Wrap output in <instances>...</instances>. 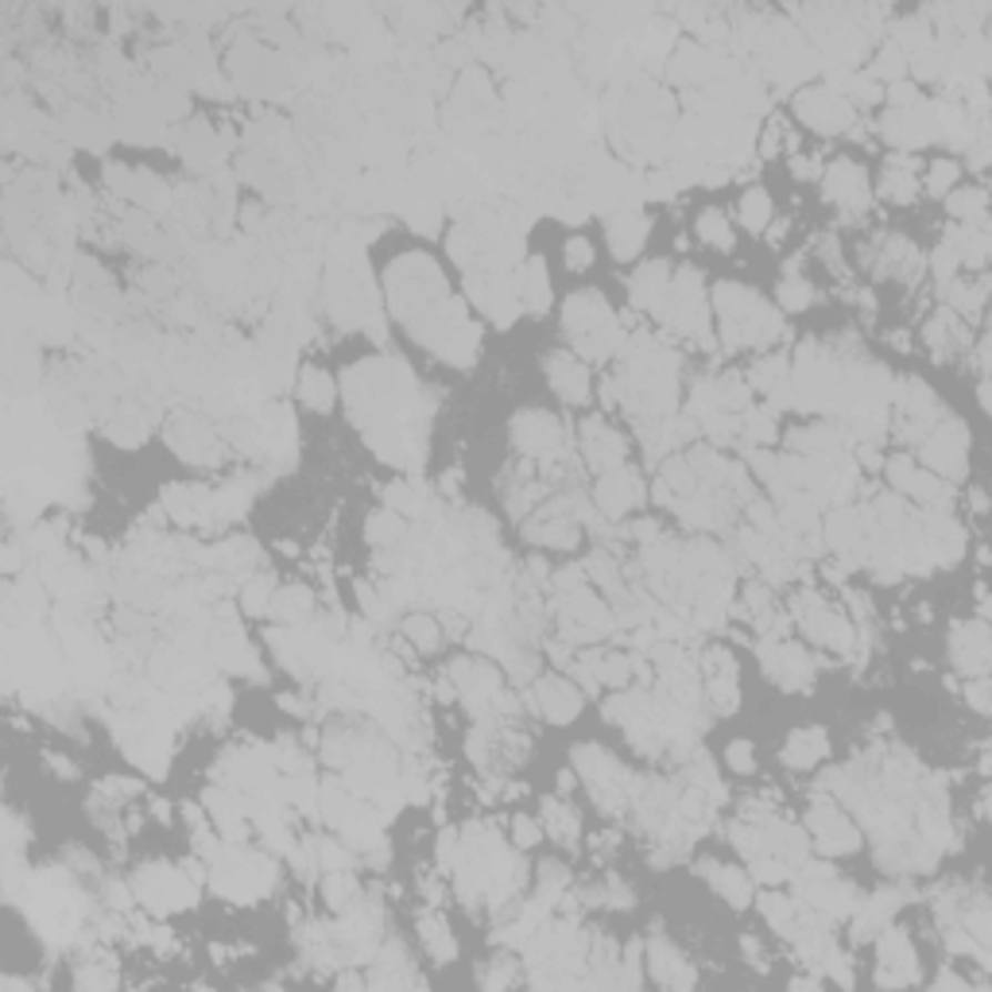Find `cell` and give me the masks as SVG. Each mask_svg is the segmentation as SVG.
I'll use <instances>...</instances> for the list:
<instances>
[{"label": "cell", "mask_w": 992, "mask_h": 992, "mask_svg": "<svg viewBox=\"0 0 992 992\" xmlns=\"http://www.w3.org/2000/svg\"><path fill=\"white\" fill-rule=\"evenodd\" d=\"M713 311H718L721 322V342L729 350H741V345H768L779 337V314L771 311L768 298H760L752 287H741V283H718L710 295Z\"/></svg>", "instance_id": "obj_1"}, {"label": "cell", "mask_w": 992, "mask_h": 992, "mask_svg": "<svg viewBox=\"0 0 992 992\" xmlns=\"http://www.w3.org/2000/svg\"><path fill=\"white\" fill-rule=\"evenodd\" d=\"M563 326H566V337L574 342V350L589 361L613 357V353L620 350V342H625L620 318L613 314V306L605 303L597 291H578V295L566 298Z\"/></svg>", "instance_id": "obj_2"}, {"label": "cell", "mask_w": 992, "mask_h": 992, "mask_svg": "<svg viewBox=\"0 0 992 992\" xmlns=\"http://www.w3.org/2000/svg\"><path fill=\"white\" fill-rule=\"evenodd\" d=\"M438 298H446L443 287V272H438L435 260H427L423 252H412V256L396 260L388 272V306L396 318L412 322L419 318L427 306H435Z\"/></svg>", "instance_id": "obj_3"}, {"label": "cell", "mask_w": 992, "mask_h": 992, "mask_svg": "<svg viewBox=\"0 0 992 992\" xmlns=\"http://www.w3.org/2000/svg\"><path fill=\"white\" fill-rule=\"evenodd\" d=\"M132 892H136V900H144L155 911H175L194 903V884L175 864H144L132 877Z\"/></svg>", "instance_id": "obj_4"}, {"label": "cell", "mask_w": 992, "mask_h": 992, "mask_svg": "<svg viewBox=\"0 0 992 992\" xmlns=\"http://www.w3.org/2000/svg\"><path fill=\"white\" fill-rule=\"evenodd\" d=\"M794 113H799V121L814 132H846L849 124L857 121V109L849 105L841 93H833L830 85L799 90V98H794Z\"/></svg>", "instance_id": "obj_5"}, {"label": "cell", "mask_w": 992, "mask_h": 992, "mask_svg": "<svg viewBox=\"0 0 992 992\" xmlns=\"http://www.w3.org/2000/svg\"><path fill=\"white\" fill-rule=\"evenodd\" d=\"M927 435L931 438H923V462H927L923 469L939 474L942 482H947V477H962L965 474V446H970V438H965V423L942 419V423H934Z\"/></svg>", "instance_id": "obj_6"}, {"label": "cell", "mask_w": 992, "mask_h": 992, "mask_svg": "<svg viewBox=\"0 0 992 992\" xmlns=\"http://www.w3.org/2000/svg\"><path fill=\"white\" fill-rule=\"evenodd\" d=\"M807 830H810V838L818 841L822 853L846 857V853H857V849H861V833H857V826L849 822V818L838 810V802H830V799H818L814 807L807 810Z\"/></svg>", "instance_id": "obj_7"}, {"label": "cell", "mask_w": 992, "mask_h": 992, "mask_svg": "<svg viewBox=\"0 0 992 992\" xmlns=\"http://www.w3.org/2000/svg\"><path fill=\"white\" fill-rule=\"evenodd\" d=\"M168 443L175 446L179 458L194 462V466H214V462H222V443H217L214 427L202 415L179 412L168 427Z\"/></svg>", "instance_id": "obj_8"}, {"label": "cell", "mask_w": 992, "mask_h": 992, "mask_svg": "<svg viewBox=\"0 0 992 992\" xmlns=\"http://www.w3.org/2000/svg\"><path fill=\"white\" fill-rule=\"evenodd\" d=\"M888 482H892V489L900 496H911V500H919V504H931V508H950V485L942 482L939 474H931V469L915 466L908 454L888 458Z\"/></svg>", "instance_id": "obj_9"}, {"label": "cell", "mask_w": 992, "mask_h": 992, "mask_svg": "<svg viewBox=\"0 0 992 992\" xmlns=\"http://www.w3.org/2000/svg\"><path fill=\"white\" fill-rule=\"evenodd\" d=\"M822 194H826V202H833V206L846 210V214H864V210H869V199H872L869 175H864L853 160H838L826 168Z\"/></svg>", "instance_id": "obj_10"}, {"label": "cell", "mask_w": 992, "mask_h": 992, "mask_svg": "<svg viewBox=\"0 0 992 992\" xmlns=\"http://www.w3.org/2000/svg\"><path fill=\"white\" fill-rule=\"evenodd\" d=\"M760 664H763V671H768V679H776L783 690H807L810 679H814V664H810L807 651L794 648V644L763 640Z\"/></svg>", "instance_id": "obj_11"}, {"label": "cell", "mask_w": 992, "mask_h": 992, "mask_svg": "<svg viewBox=\"0 0 992 992\" xmlns=\"http://www.w3.org/2000/svg\"><path fill=\"white\" fill-rule=\"evenodd\" d=\"M640 500H644V482L628 466L605 469L601 482H597V489H594V504H597V512H601L605 519L628 516V512H632Z\"/></svg>", "instance_id": "obj_12"}, {"label": "cell", "mask_w": 992, "mask_h": 992, "mask_svg": "<svg viewBox=\"0 0 992 992\" xmlns=\"http://www.w3.org/2000/svg\"><path fill=\"white\" fill-rule=\"evenodd\" d=\"M877 958H880V985H911L919 978V965H915V947L903 931L895 927H884L877 934Z\"/></svg>", "instance_id": "obj_13"}, {"label": "cell", "mask_w": 992, "mask_h": 992, "mask_svg": "<svg viewBox=\"0 0 992 992\" xmlns=\"http://www.w3.org/2000/svg\"><path fill=\"white\" fill-rule=\"evenodd\" d=\"M516 446L527 458H558L563 454V427L547 412H519L512 423Z\"/></svg>", "instance_id": "obj_14"}, {"label": "cell", "mask_w": 992, "mask_h": 992, "mask_svg": "<svg viewBox=\"0 0 992 992\" xmlns=\"http://www.w3.org/2000/svg\"><path fill=\"white\" fill-rule=\"evenodd\" d=\"M581 454H586V466L589 469L605 474V469L625 466V438H620L605 419L589 415V419L581 423Z\"/></svg>", "instance_id": "obj_15"}, {"label": "cell", "mask_w": 992, "mask_h": 992, "mask_svg": "<svg viewBox=\"0 0 992 992\" xmlns=\"http://www.w3.org/2000/svg\"><path fill=\"white\" fill-rule=\"evenodd\" d=\"M527 698H532V706L543 718L558 721V726H566V721H574L581 713V690L570 687L566 679H535Z\"/></svg>", "instance_id": "obj_16"}, {"label": "cell", "mask_w": 992, "mask_h": 992, "mask_svg": "<svg viewBox=\"0 0 992 992\" xmlns=\"http://www.w3.org/2000/svg\"><path fill=\"white\" fill-rule=\"evenodd\" d=\"M547 381L566 404H586L589 399V368L574 353H550L547 357Z\"/></svg>", "instance_id": "obj_17"}, {"label": "cell", "mask_w": 992, "mask_h": 992, "mask_svg": "<svg viewBox=\"0 0 992 992\" xmlns=\"http://www.w3.org/2000/svg\"><path fill=\"white\" fill-rule=\"evenodd\" d=\"M950 648H954V664L962 667L965 675H985L989 667V628L985 620H962L950 636Z\"/></svg>", "instance_id": "obj_18"}, {"label": "cell", "mask_w": 992, "mask_h": 992, "mask_svg": "<svg viewBox=\"0 0 992 992\" xmlns=\"http://www.w3.org/2000/svg\"><path fill=\"white\" fill-rule=\"evenodd\" d=\"M648 973H651V981H659V985H667V989H690L698 981L695 970H690V962L667 939L648 942Z\"/></svg>", "instance_id": "obj_19"}, {"label": "cell", "mask_w": 992, "mask_h": 992, "mask_svg": "<svg viewBox=\"0 0 992 992\" xmlns=\"http://www.w3.org/2000/svg\"><path fill=\"white\" fill-rule=\"evenodd\" d=\"M671 267L664 264V260H651V264H644L640 272L628 280V295H632V306H640V311L648 314H659L667 303V291H671Z\"/></svg>", "instance_id": "obj_20"}, {"label": "cell", "mask_w": 992, "mask_h": 992, "mask_svg": "<svg viewBox=\"0 0 992 992\" xmlns=\"http://www.w3.org/2000/svg\"><path fill=\"white\" fill-rule=\"evenodd\" d=\"M524 539L539 543V547H550V550H570L574 543H578V519H574L570 512L547 508V516L532 519V524L524 527Z\"/></svg>", "instance_id": "obj_21"}, {"label": "cell", "mask_w": 992, "mask_h": 992, "mask_svg": "<svg viewBox=\"0 0 992 992\" xmlns=\"http://www.w3.org/2000/svg\"><path fill=\"white\" fill-rule=\"evenodd\" d=\"M605 233H609L613 256L632 260V256H640L644 241H648V233H651V222L644 214H636V210H620V214L609 217V230Z\"/></svg>", "instance_id": "obj_22"}, {"label": "cell", "mask_w": 992, "mask_h": 992, "mask_svg": "<svg viewBox=\"0 0 992 992\" xmlns=\"http://www.w3.org/2000/svg\"><path fill=\"white\" fill-rule=\"evenodd\" d=\"M880 199L892 202V206H911L919 199V179H915V163L908 155H892L884 163V175H880Z\"/></svg>", "instance_id": "obj_23"}, {"label": "cell", "mask_w": 992, "mask_h": 992, "mask_svg": "<svg viewBox=\"0 0 992 992\" xmlns=\"http://www.w3.org/2000/svg\"><path fill=\"white\" fill-rule=\"evenodd\" d=\"M698 872H702V877L713 884V892H718L721 900L733 903V908H748V903H752V877H748L745 869H733V864H721V861H702Z\"/></svg>", "instance_id": "obj_24"}, {"label": "cell", "mask_w": 992, "mask_h": 992, "mask_svg": "<svg viewBox=\"0 0 992 992\" xmlns=\"http://www.w3.org/2000/svg\"><path fill=\"white\" fill-rule=\"evenodd\" d=\"M516 287H519V306H524L527 314H535V318H539V314H547V306H550V280H547V264H543L539 256H532L524 267H519Z\"/></svg>", "instance_id": "obj_25"}, {"label": "cell", "mask_w": 992, "mask_h": 992, "mask_svg": "<svg viewBox=\"0 0 992 992\" xmlns=\"http://www.w3.org/2000/svg\"><path fill=\"white\" fill-rule=\"evenodd\" d=\"M826 752H830V737H826V729H794L783 745V763L794 771H807V768H814Z\"/></svg>", "instance_id": "obj_26"}, {"label": "cell", "mask_w": 992, "mask_h": 992, "mask_svg": "<svg viewBox=\"0 0 992 992\" xmlns=\"http://www.w3.org/2000/svg\"><path fill=\"white\" fill-rule=\"evenodd\" d=\"M314 613V594L306 586H287V589H275L272 597V613L267 617H275L280 625H303V620H311Z\"/></svg>", "instance_id": "obj_27"}, {"label": "cell", "mask_w": 992, "mask_h": 992, "mask_svg": "<svg viewBox=\"0 0 992 992\" xmlns=\"http://www.w3.org/2000/svg\"><path fill=\"white\" fill-rule=\"evenodd\" d=\"M298 399H303L306 407H314V412H330L337 399L334 376L322 373V368H303V373H298Z\"/></svg>", "instance_id": "obj_28"}, {"label": "cell", "mask_w": 992, "mask_h": 992, "mask_svg": "<svg viewBox=\"0 0 992 992\" xmlns=\"http://www.w3.org/2000/svg\"><path fill=\"white\" fill-rule=\"evenodd\" d=\"M985 202H989L985 186H958V191L950 194V214H954L962 225H970V230H989Z\"/></svg>", "instance_id": "obj_29"}, {"label": "cell", "mask_w": 992, "mask_h": 992, "mask_svg": "<svg viewBox=\"0 0 992 992\" xmlns=\"http://www.w3.org/2000/svg\"><path fill=\"white\" fill-rule=\"evenodd\" d=\"M760 911L783 939H794V934H799V903H794L791 895H779V892L760 895Z\"/></svg>", "instance_id": "obj_30"}, {"label": "cell", "mask_w": 992, "mask_h": 992, "mask_svg": "<svg viewBox=\"0 0 992 992\" xmlns=\"http://www.w3.org/2000/svg\"><path fill=\"white\" fill-rule=\"evenodd\" d=\"M903 70H908V54L900 51V47L892 43V39H888V43H880L877 47V54H872V62H869V70H864V74L872 78V82H900L903 78Z\"/></svg>", "instance_id": "obj_31"}, {"label": "cell", "mask_w": 992, "mask_h": 992, "mask_svg": "<svg viewBox=\"0 0 992 992\" xmlns=\"http://www.w3.org/2000/svg\"><path fill=\"white\" fill-rule=\"evenodd\" d=\"M404 640L412 644L415 651H423V656H435L438 644H443V628H438V620L427 617V613H412V617L404 620Z\"/></svg>", "instance_id": "obj_32"}, {"label": "cell", "mask_w": 992, "mask_h": 992, "mask_svg": "<svg viewBox=\"0 0 992 992\" xmlns=\"http://www.w3.org/2000/svg\"><path fill=\"white\" fill-rule=\"evenodd\" d=\"M737 431L745 435L748 446L776 443V407H748L745 419L737 423Z\"/></svg>", "instance_id": "obj_33"}, {"label": "cell", "mask_w": 992, "mask_h": 992, "mask_svg": "<svg viewBox=\"0 0 992 992\" xmlns=\"http://www.w3.org/2000/svg\"><path fill=\"white\" fill-rule=\"evenodd\" d=\"M771 214H776V210H771V199H768V191H763V186H748V191L741 194V225L748 233H763L768 230V222H771Z\"/></svg>", "instance_id": "obj_34"}, {"label": "cell", "mask_w": 992, "mask_h": 992, "mask_svg": "<svg viewBox=\"0 0 992 992\" xmlns=\"http://www.w3.org/2000/svg\"><path fill=\"white\" fill-rule=\"evenodd\" d=\"M272 597H275V586L267 574H249L245 586H241V609L249 613V617H267L272 613Z\"/></svg>", "instance_id": "obj_35"}, {"label": "cell", "mask_w": 992, "mask_h": 992, "mask_svg": "<svg viewBox=\"0 0 992 992\" xmlns=\"http://www.w3.org/2000/svg\"><path fill=\"white\" fill-rule=\"evenodd\" d=\"M404 535H407V527H404V516H399V512L381 508L368 516V539H373L376 547H399Z\"/></svg>", "instance_id": "obj_36"}, {"label": "cell", "mask_w": 992, "mask_h": 992, "mask_svg": "<svg viewBox=\"0 0 992 992\" xmlns=\"http://www.w3.org/2000/svg\"><path fill=\"white\" fill-rule=\"evenodd\" d=\"M322 892H326V903L334 911H345V908H353V903L361 900V888H357V880H353V869L326 872V880H322Z\"/></svg>", "instance_id": "obj_37"}, {"label": "cell", "mask_w": 992, "mask_h": 992, "mask_svg": "<svg viewBox=\"0 0 992 992\" xmlns=\"http://www.w3.org/2000/svg\"><path fill=\"white\" fill-rule=\"evenodd\" d=\"M419 931H423V947H427V954L435 958V962H451L454 950H458V947H454V939H451V931H446L443 915H423Z\"/></svg>", "instance_id": "obj_38"}, {"label": "cell", "mask_w": 992, "mask_h": 992, "mask_svg": "<svg viewBox=\"0 0 992 992\" xmlns=\"http://www.w3.org/2000/svg\"><path fill=\"white\" fill-rule=\"evenodd\" d=\"M776 303H779V311L799 314V311H807V306L814 303V287H810L802 275H787V280L779 283V291H776Z\"/></svg>", "instance_id": "obj_39"}, {"label": "cell", "mask_w": 992, "mask_h": 992, "mask_svg": "<svg viewBox=\"0 0 992 992\" xmlns=\"http://www.w3.org/2000/svg\"><path fill=\"white\" fill-rule=\"evenodd\" d=\"M543 830L563 838L566 846H574L578 841V814L566 802H547V810H543Z\"/></svg>", "instance_id": "obj_40"}, {"label": "cell", "mask_w": 992, "mask_h": 992, "mask_svg": "<svg viewBox=\"0 0 992 992\" xmlns=\"http://www.w3.org/2000/svg\"><path fill=\"white\" fill-rule=\"evenodd\" d=\"M698 237H702L710 249H718V252L733 249V230H729V222H726L721 210H702V217H698Z\"/></svg>", "instance_id": "obj_41"}, {"label": "cell", "mask_w": 992, "mask_h": 992, "mask_svg": "<svg viewBox=\"0 0 992 992\" xmlns=\"http://www.w3.org/2000/svg\"><path fill=\"white\" fill-rule=\"evenodd\" d=\"M958 179H962V163L950 160V155H939V160H931V168H927V191L931 194H950L958 186Z\"/></svg>", "instance_id": "obj_42"}, {"label": "cell", "mask_w": 992, "mask_h": 992, "mask_svg": "<svg viewBox=\"0 0 992 992\" xmlns=\"http://www.w3.org/2000/svg\"><path fill=\"white\" fill-rule=\"evenodd\" d=\"M787 361L783 357H763V361H756L752 365V376H748V384H752V388H763V392H776L779 384L787 381Z\"/></svg>", "instance_id": "obj_43"}, {"label": "cell", "mask_w": 992, "mask_h": 992, "mask_svg": "<svg viewBox=\"0 0 992 992\" xmlns=\"http://www.w3.org/2000/svg\"><path fill=\"white\" fill-rule=\"evenodd\" d=\"M563 260L570 272H589V267H594V245H589L586 237H570L563 249Z\"/></svg>", "instance_id": "obj_44"}, {"label": "cell", "mask_w": 992, "mask_h": 992, "mask_svg": "<svg viewBox=\"0 0 992 992\" xmlns=\"http://www.w3.org/2000/svg\"><path fill=\"white\" fill-rule=\"evenodd\" d=\"M512 833H516V846L519 849H532V846H539L543 841V822H535V818H527V814H516V822H512Z\"/></svg>", "instance_id": "obj_45"}, {"label": "cell", "mask_w": 992, "mask_h": 992, "mask_svg": "<svg viewBox=\"0 0 992 992\" xmlns=\"http://www.w3.org/2000/svg\"><path fill=\"white\" fill-rule=\"evenodd\" d=\"M729 768H733L737 776H752V771H756V748H752V741H733V745H729Z\"/></svg>", "instance_id": "obj_46"}, {"label": "cell", "mask_w": 992, "mask_h": 992, "mask_svg": "<svg viewBox=\"0 0 992 992\" xmlns=\"http://www.w3.org/2000/svg\"><path fill=\"white\" fill-rule=\"evenodd\" d=\"M779 148H783V121H768L760 132V155L771 160V155H779Z\"/></svg>", "instance_id": "obj_47"}, {"label": "cell", "mask_w": 992, "mask_h": 992, "mask_svg": "<svg viewBox=\"0 0 992 992\" xmlns=\"http://www.w3.org/2000/svg\"><path fill=\"white\" fill-rule=\"evenodd\" d=\"M965 698H970V702H973V710H978V713H985V710H989V682H985V675H978V679L970 682V690H965Z\"/></svg>", "instance_id": "obj_48"}, {"label": "cell", "mask_w": 992, "mask_h": 992, "mask_svg": "<svg viewBox=\"0 0 992 992\" xmlns=\"http://www.w3.org/2000/svg\"><path fill=\"white\" fill-rule=\"evenodd\" d=\"M791 168H794V175L802 179V175H814V171H818V163H814V160H807V155H794V163H791Z\"/></svg>", "instance_id": "obj_49"}]
</instances>
